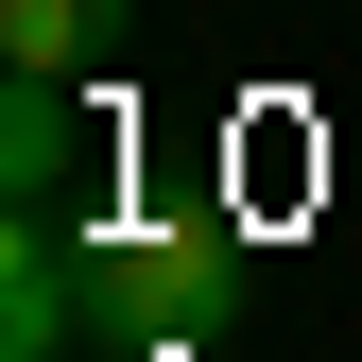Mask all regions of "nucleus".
<instances>
[{
    "mask_svg": "<svg viewBox=\"0 0 362 362\" xmlns=\"http://www.w3.org/2000/svg\"><path fill=\"white\" fill-rule=\"evenodd\" d=\"M242 310V224L207 207H86V328L104 345H190Z\"/></svg>",
    "mask_w": 362,
    "mask_h": 362,
    "instance_id": "1",
    "label": "nucleus"
},
{
    "mask_svg": "<svg viewBox=\"0 0 362 362\" xmlns=\"http://www.w3.org/2000/svg\"><path fill=\"white\" fill-rule=\"evenodd\" d=\"M69 345H86V224L18 207V242H0V362H69Z\"/></svg>",
    "mask_w": 362,
    "mask_h": 362,
    "instance_id": "2",
    "label": "nucleus"
},
{
    "mask_svg": "<svg viewBox=\"0 0 362 362\" xmlns=\"http://www.w3.org/2000/svg\"><path fill=\"white\" fill-rule=\"evenodd\" d=\"M0 207H86V121H69V86H0Z\"/></svg>",
    "mask_w": 362,
    "mask_h": 362,
    "instance_id": "3",
    "label": "nucleus"
},
{
    "mask_svg": "<svg viewBox=\"0 0 362 362\" xmlns=\"http://www.w3.org/2000/svg\"><path fill=\"white\" fill-rule=\"evenodd\" d=\"M139 35V0H0V69H35V86H86Z\"/></svg>",
    "mask_w": 362,
    "mask_h": 362,
    "instance_id": "4",
    "label": "nucleus"
}]
</instances>
